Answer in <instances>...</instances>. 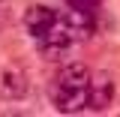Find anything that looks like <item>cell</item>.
<instances>
[{
  "label": "cell",
  "mask_w": 120,
  "mask_h": 117,
  "mask_svg": "<svg viewBox=\"0 0 120 117\" xmlns=\"http://www.w3.org/2000/svg\"><path fill=\"white\" fill-rule=\"evenodd\" d=\"M87 78L90 69L84 63H66L48 84V96L60 114H78L87 108Z\"/></svg>",
  "instance_id": "6da1fadb"
},
{
  "label": "cell",
  "mask_w": 120,
  "mask_h": 117,
  "mask_svg": "<svg viewBox=\"0 0 120 117\" xmlns=\"http://www.w3.org/2000/svg\"><path fill=\"white\" fill-rule=\"evenodd\" d=\"M114 102V81L108 72H90L87 78V108L90 111H105Z\"/></svg>",
  "instance_id": "277c9868"
},
{
  "label": "cell",
  "mask_w": 120,
  "mask_h": 117,
  "mask_svg": "<svg viewBox=\"0 0 120 117\" xmlns=\"http://www.w3.org/2000/svg\"><path fill=\"white\" fill-rule=\"evenodd\" d=\"M75 45V39H72V33L60 24V15H57V24L48 30V33H42L39 36V54H42L45 60H60L69 48Z\"/></svg>",
  "instance_id": "3957f363"
},
{
  "label": "cell",
  "mask_w": 120,
  "mask_h": 117,
  "mask_svg": "<svg viewBox=\"0 0 120 117\" xmlns=\"http://www.w3.org/2000/svg\"><path fill=\"white\" fill-rule=\"evenodd\" d=\"M57 24V9H51V6H45V3H33L27 12H24V30H27L33 39H39L42 33Z\"/></svg>",
  "instance_id": "8992f818"
},
{
  "label": "cell",
  "mask_w": 120,
  "mask_h": 117,
  "mask_svg": "<svg viewBox=\"0 0 120 117\" xmlns=\"http://www.w3.org/2000/svg\"><path fill=\"white\" fill-rule=\"evenodd\" d=\"M63 3H66V6H75V9H90V12H93V9H99L102 0H63Z\"/></svg>",
  "instance_id": "52a82bcc"
},
{
  "label": "cell",
  "mask_w": 120,
  "mask_h": 117,
  "mask_svg": "<svg viewBox=\"0 0 120 117\" xmlns=\"http://www.w3.org/2000/svg\"><path fill=\"white\" fill-rule=\"evenodd\" d=\"M9 24V0H0V30Z\"/></svg>",
  "instance_id": "ba28073f"
},
{
  "label": "cell",
  "mask_w": 120,
  "mask_h": 117,
  "mask_svg": "<svg viewBox=\"0 0 120 117\" xmlns=\"http://www.w3.org/2000/svg\"><path fill=\"white\" fill-rule=\"evenodd\" d=\"M30 90V75L24 66H18V63H6V66H0V96L3 99H24Z\"/></svg>",
  "instance_id": "7a4b0ae2"
},
{
  "label": "cell",
  "mask_w": 120,
  "mask_h": 117,
  "mask_svg": "<svg viewBox=\"0 0 120 117\" xmlns=\"http://www.w3.org/2000/svg\"><path fill=\"white\" fill-rule=\"evenodd\" d=\"M60 24L72 33L75 42L90 39V36L96 33V21H93V12H90V9H75V6H69L66 12L60 15Z\"/></svg>",
  "instance_id": "5b68a950"
}]
</instances>
